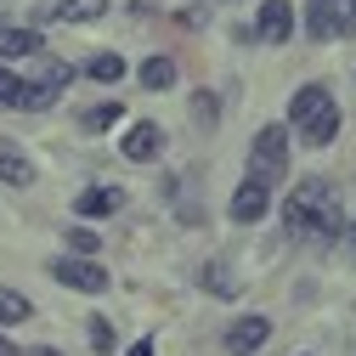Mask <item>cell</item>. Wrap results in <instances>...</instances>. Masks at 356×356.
Listing matches in <instances>:
<instances>
[{
	"label": "cell",
	"instance_id": "obj_1",
	"mask_svg": "<svg viewBox=\"0 0 356 356\" xmlns=\"http://www.w3.org/2000/svg\"><path fill=\"white\" fill-rule=\"evenodd\" d=\"M283 227L294 232V238H311V243H334L339 232H345V215H339V198H334V187L323 181H300L289 198H283Z\"/></svg>",
	"mask_w": 356,
	"mask_h": 356
},
{
	"label": "cell",
	"instance_id": "obj_2",
	"mask_svg": "<svg viewBox=\"0 0 356 356\" xmlns=\"http://www.w3.org/2000/svg\"><path fill=\"white\" fill-rule=\"evenodd\" d=\"M249 181H260L266 193H272L277 181H289V130L283 124H266L254 147H249Z\"/></svg>",
	"mask_w": 356,
	"mask_h": 356
},
{
	"label": "cell",
	"instance_id": "obj_3",
	"mask_svg": "<svg viewBox=\"0 0 356 356\" xmlns=\"http://www.w3.org/2000/svg\"><path fill=\"white\" fill-rule=\"evenodd\" d=\"M68 85H74V68H68V63H57V57H46L34 79H17V108L40 113V108H51V102L68 91Z\"/></svg>",
	"mask_w": 356,
	"mask_h": 356
},
{
	"label": "cell",
	"instance_id": "obj_4",
	"mask_svg": "<svg viewBox=\"0 0 356 356\" xmlns=\"http://www.w3.org/2000/svg\"><path fill=\"white\" fill-rule=\"evenodd\" d=\"M356 34V0H311V40Z\"/></svg>",
	"mask_w": 356,
	"mask_h": 356
},
{
	"label": "cell",
	"instance_id": "obj_5",
	"mask_svg": "<svg viewBox=\"0 0 356 356\" xmlns=\"http://www.w3.org/2000/svg\"><path fill=\"white\" fill-rule=\"evenodd\" d=\"M289 34H294V6H289V0H260L254 40H266V46H289Z\"/></svg>",
	"mask_w": 356,
	"mask_h": 356
},
{
	"label": "cell",
	"instance_id": "obj_6",
	"mask_svg": "<svg viewBox=\"0 0 356 356\" xmlns=\"http://www.w3.org/2000/svg\"><path fill=\"white\" fill-rule=\"evenodd\" d=\"M51 277H57L63 289H79V294H102V289H108V272H102L97 260H85V254H79V260H57Z\"/></svg>",
	"mask_w": 356,
	"mask_h": 356
},
{
	"label": "cell",
	"instance_id": "obj_7",
	"mask_svg": "<svg viewBox=\"0 0 356 356\" xmlns=\"http://www.w3.org/2000/svg\"><path fill=\"white\" fill-rule=\"evenodd\" d=\"M119 153H124L130 164H153V159L164 153V130H159L153 119H142V124H130V130H124V142H119Z\"/></svg>",
	"mask_w": 356,
	"mask_h": 356
},
{
	"label": "cell",
	"instance_id": "obj_8",
	"mask_svg": "<svg viewBox=\"0 0 356 356\" xmlns=\"http://www.w3.org/2000/svg\"><path fill=\"white\" fill-rule=\"evenodd\" d=\"M124 209V193L119 187H85L79 198H74V215L79 220H108V215H119Z\"/></svg>",
	"mask_w": 356,
	"mask_h": 356
},
{
	"label": "cell",
	"instance_id": "obj_9",
	"mask_svg": "<svg viewBox=\"0 0 356 356\" xmlns=\"http://www.w3.org/2000/svg\"><path fill=\"white\" fill-rule=\"evenodd\" d=\"M266 339H272V323H266V317H238V323L227 328V350H232V356H254Z\"/></svg>",
	"mask_w": 356,
	"mask_h": 356
},
{
	"label": "cell",
	"instance_id": "obj_10",
	"mask_svg": "<svg viewBox=\"0 0 356 356\" xmlns=\"http://www.w3.org/2000/svg\"><path fill=\"white\" fill-rule=\"evenodd\" d=\"M260 215H266V187H260V181H243V187L232 193V220H238V227H254Z\"/></svg>",
	"mask_w": 356,
	"mask_h": 356
},
{
	"label": "cell",
	"instance_id": "obj_11",
	"mask_svg": "<svg viewBox=\"0 0 356 356\" xmlns=\"http://www.w3.org/2000/svg\"><path fill=\"white\" fill-rule=\"evenodd\" d=\"M328 102H334V97H328V85H300V91H294V102H289V124L300 130L311 113H323Z\"/></svg>",
	"mask_w": 356,
	"mask_h": 356
},
{
	"label": "cell",
	"instance_id": "obj_12",
	"mask_svg": "<svg viewBox=\"0 0 356 356\" xmlns=\"http://www.w3.org/2000/svg\"><path fill=\"white\" fill-rule=\"evenodd\" d=\"M300 136H305V147H328V142L339 136V108L328 102L323 113H311V119L300 124Z\"/></svg>",
	"mask_w": 356,
	"mask_h": 356
},
{
	"label": "cell",
	"instance_id": "obj_13",
	"mask_svg": "<svg viewBox=\"0 0 356 356\" xmlns=\"http://www.w3.org/2000/svg\"><path fill=\"white\" fill-rule=\"evenodd\" d=\"M0 57H40V34L17 29V23H0Z\"/></svg>",
	"mask_w": 356,
	"mask_h": 356
},
{
	"label": "cell",
	"instance_id": "obj_14",
	"mask_svg": "<svg viewBox=\"0 0 356 356\" xmlns=\"http://www.w3.org/2000/svg\"><path fill=\"white\" fill-rule=\"evenodd\" d=\"M29 317H34L29 294H17V289H0V328H12V323H29Z\"/></svg>",
	"mask_w": 356,
	"mask_h": 356
},
{
	"label": "cell",
	"instance_id": "obj_15",
	"mask_svg": "<svg viewBox=\"0 0 356 356\" xmlns=\"http://www.w3.org/2000/svg\"><path fill=\"white\" fill-rule=\"evenodd\" d=\"M0 181H6V187H29V181H34V164H29L23 153H6V147H0Z\"/></svg>",
	"mask_w": 356,
	"mask_h": 356
},
{
	"label": "cell",
	"instance_id": "obj_16",
	"mask_svg": "<svg viewBox=\"0 0 356 356\" xmlns=\"http://www.w3.org/2000/svg\"><path fill=\"white\" fill-rule=\"evenodd\" d=\"M136 74H142L147 91H170V85H175V63H170V57H147Z\"/></svg>",
	"mask_w": 356,
	"mask_h": 356
},
{
	"label": "cell",
	"instance_id": "obj_17",
	"mask_svg": "<svg viewBox=\"0 0 356 356\" xmlns=\"http://www.w3.org/2000/svg\"><path fill=\"white\" fill-rule=\"evenodd\" d=\"M102 12H108V0H63V6H57L63 23H97Z\"/></svg>",
	"mask_w": 356,
	"mask_h": 356
},
{
	"label": "cell",
	"instance_id": "obj_18",
	"mask_svg": "<svg viewBox=\"0 0 356 356\" xmlns=\"http://www.w3.org/2000/svg\"><path fill=\"white\" fill-rule=\"evenodd\" d=\"M119 119H124V108H119V102H97V108H85V113H79V124H85V130H113Z\"/></svg>",
	"mask_w": 356,
	"mask_h": 356
},
{
	"label": "cell",
	"instance_id": "obj_19",
	"mask_svg": "<svg viewBox=\"0 0 356 356\" xmlns=\"http://www.w3.org/2000/svg\"><path fill=\"white\" fill-rule=\"evenodd\" d=\"M119 74H124V57H119V51H102V57H91V79H97V85H113Z\"/></svg>",
	"mask_w": 356,
	"mask_h": 356
},
{
	"label": "cell",
	"instance_id": "obj_20",
	"mask_svg": "<svg viewBox=\"0 0 356 356\" xmlns=\"http://www.w3.org/2000/svg\"><path fill=\"white\" fill-rule=\"evenodd\" d=\"M198 277H204V289H209V294H232V277H227V266H220V260H209Z\"/></svg>",
	"mask_w": 356,
	"mask_h": 356
},
{
	"label": "cell",
	"instance_id": "obj_21",
	"mask_svg": "<svg viewBox=\"0 0 356 356\" xmlns=\"http://www.w3.org/2000/svg\"><path fill=\"white\" fill-rule=\"evenodd\" d=\"M97 243H102V238H97L91 227H68V249H74V254H97Z\"/></svg>",
	"mask_w": 356,
	"mask_h": 356
},
{
	"label": "cell",
	"instance_id": "obj_22",
	"mask_svg": "<svg viewBox=\"0 0 356 356\" xmlns=\"http://www.w3.org/2000/svg\"><path fill=\"white\" fill-rule=\"evenodd\" d=\"M91 345H97V350H113V323H108V317L91 323Z\"/></svg>",
	"mask_w": 356,
	"mask_h": 356
},
{
	"label": "cell",
	"instance_id": "obj_23",
	"mask_svg": "<svg viewBox=\"0 0 356 356\" xmlns=\"http://www.w3.org/2000/svg\"><path fill=\"white\" fill-rule=\"evenodd\" d=\"M0 108H17V79L0 68Z\"/></svg>",
	"mask_w": 356,
	"mask_h": 356
},
{
	"label": "cell",
	"instance_id": "obj_24",
	"mask_svg": "<svg viewBox=\"0 0 356 356\" xmlns=\"http://www.w3.org/2000/svg\"><path fill=\"white\" fill-rule=\"evenodd\" d=\"M124 356H153V339H142V345H130Z\"/></svg>",
	"mask_w": 356,
	"mask_h": 356
},
{
	"label": "cell",
	"instance_id": "obj_25",
	"mask_svg": "<svg viewBox=\"0 0 356 356\" xmlns=\"http://www.w3.org/2000/svg\"><path fill=\"white\" fill-rule=\"evenodd\" d=\"M29 356H63V350H51V345H40V350H29Z\"/></svg>",
	"mask_w": 356,
	"mask_h": 356
},
{
	"label": "cell",
	"instance_id": "obj_26",
	"mask_svg": "<svg viewBox=\"0 0 356 356\" xmlns=\"http://www.w3.org/2000/svg\"><path fill=\"white\" fill-rule=\"evenodd\" d=\"M345 232H350V254H356V220H350V227H345Z\"/></svg>",
	"mask_w": 356,
	"mask_h": 356
},
{
	"label": "cell",
	"instance_id": "obj_27",
	"mask_svg": "<svg viewBox=\"0 0 356 356\" xmlns=\"http://www.w3.org/2000/svg\"><path fill=\"white\" fill-rule=\"evenodd\" d=\"M0 356H17V350H12V345H6V339H0Z\"/></svg>",
	"mask_w": 356,
	"mask_h": 356
}]
</instances>
